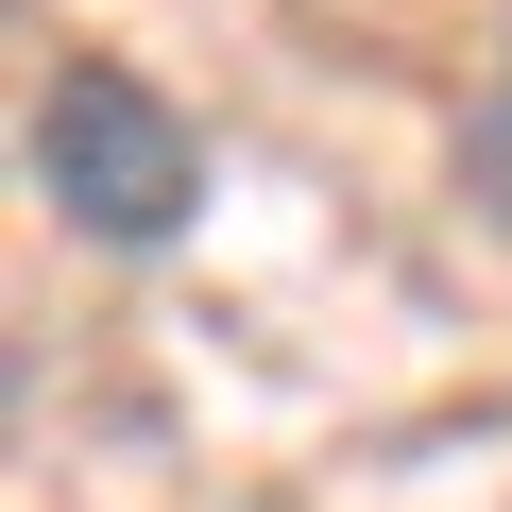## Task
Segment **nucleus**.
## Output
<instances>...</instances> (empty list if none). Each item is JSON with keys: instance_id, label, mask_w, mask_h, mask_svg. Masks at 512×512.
Segmentation results:
<instances>
[{"instance_id": "f257e3e1", "label": "nucleus", "mask_w": 512, "mask_h": 512, "mask_svg": "<svg viewBox=\"0 0 512 512\" xmlns=\"http://www.w3.org/2000/svg\"><path fill=\"white\" fill-rule=\"evenodd\" d=\"M205 120L154 86V69H120V52H69L52 86H35V205L86 239V256H171L188 222H205Z\"/></svg>"}, {"instance_id": "f03ea898", "label": "nucleus", "mask_w": 512, "mask_h": 512, "mask_svg": "<svg viewBox=\"0 0 512 512\" xmlns=\"http://www.w3.org/2000/svg\"><path fill=\"white\" fill-rule=\"evenodd\" d=\"M461 188L512 222V69H495V103H478V137H461Z\"/></svg>"}]
</instances>
